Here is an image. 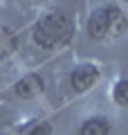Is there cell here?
I'll return each mask as SVG.
<instances>
[{
	"label": "cell",
	"instance_id": "1",
	"mask_svg": "<svg viewBox=\"0 0 128 135\" xmlns=\"http://www.w3.org/2000/svg\"><path fill=\"white\" fill-rule=\"evenodd\" d=\"M72 34H74L72 20L61 11H50L47 16H43L34 25V41L45 50L61 47V45L70 43Z\"/></svg>",
	"mask_w": 128,
	"mask_h": 135
},
{
	"label": "cell",
	"instance_id": "2",
	"mask_svg": "<svg viewBox=\"0 0 128 135\" xmlns=\"http://www.w3.org/2000/svg\"><path fill=\"white\" fill-rule=\"evenodd\" d=\"M85 29H88V36L92 41H101L106 36H121L126 32V16L115 5L99 7L90 14Z\"/></svg>",
	"mask_w": 128,
	"mask_h": 135
},
{
	"label": "cell",
	"instance_id": "3",
	"mask_svg": "<svg viewBox=\"0 0 128 135\" xmlns=\"http://www.w3.org/2000/svg\"><path fill=\"white\" fill-rule=\"evenodd\" d=\"M99 68L92 65V63H83V65H76L70 74V86L74 92H85L90 90L97 81H99Z\"/></svg>",
	"mask_w": 128,
	"mask_h": 135
},
{
	"label": "cell",
	"instance_id": "4",
	"mask_svg": "<svg viewBox=\"0 0 128 135\" xmlns=\"http://www.w3.org/2000/svg\"><path fill=\"white\" fill-rule=\"evenodd\" d=\"M14 92L20 99H32V97H36V95L43 92V79L38 74H27V77H23L14 86Z\"/></svg>",
	"mask_w": 128,
	"mask_h": 135
},
{
	"label": "cell",
	"instance_id": "5",
	"mask_svg": "<svg viewBox=\"0 0 128 135\" xmlns=\"http://www.w3.org/2000/svg\"><path fill=\"white\" fill-rule=\"evenodd\" d=\"M110 133H112V126L106 117H90L79 128V135H110Z\"/></svg>",
	"mask_w": 128,
	"mask_h": 135
},
{
	"label": "cell",
	"instance_id": "6",
	"mask_svg": "<svg viewBox=\"0 0 128 135\" xmlns=\"http://www.w3.org/2000/svg\"><path fill=\"white\" fill-rule=\"evenodd\" d=\"M16 50V38L9 29H0V61L7 59Z\"/></svg>",
	"mask_w": 128,
	"mask_h": 135
},
{
	"label": "cell",
	"instance_id": "7",
	"mask_svg": "<svg viewBox=\"0 0 128 135\" xmlns=\"http://www.w3.org/2000/svg\"><path fill=\"white\" fill-rule=\"evenodd\" d=\"M112 99L119 106H128V79H119L112 88Z\"/></svg>",
	"mask_w": 128,
	"mask_h": 135
},
{
	"label": "cell",
	"instance_id": "8",
	"mask_svg": "<svg viewBox=\"0 0 128 135\" xmlns=\"http://www.w3.org/2000/svg\"><path fill=\"white\" fill-rule=\"evenodd\" d=\"M20 135H52V126L47 122H32L20 131Z\"/></svg>",
	"mask_w": 128,
	"mask_h": 135
}]
</instances>
